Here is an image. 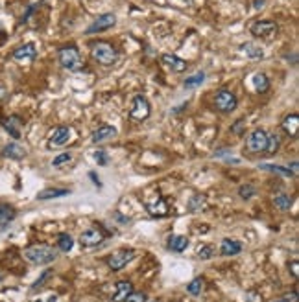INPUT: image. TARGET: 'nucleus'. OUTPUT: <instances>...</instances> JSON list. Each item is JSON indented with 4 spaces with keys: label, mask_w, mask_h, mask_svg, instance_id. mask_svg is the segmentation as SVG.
<instances>
[{
    "label": "nucleus",
    "mask_w": 299,
    "mask_h": 302,
    "mask_svg": "<svg viewBox=\"0 0 299 302\" xmlns=\"http://www.w3.org/2000/svg\"><path fill=\"white\" fill-rule=\"evenodd\" d=\"M24 258H26L30 264H35V265H46L54 262L56 256H58V252L54 247L46 243H35V245H30L24 249Z\"/></svg>",
    "instance_id": "obj_1"
},
{
    "label": "nucleus",
    "mask_w": 299,
    "mask_h": 302,
    "mask_svg": "<svg viewBox=\"0 0 299 302\" xmlns=\"http://www.w3.org/2000/svg\"><path fill=\"white\" fill-rule=\"evenodd\" d=\"M92 59L102 66H113L118 61V50L107 41H98L91 48Z\"/></svg>",
    "instance_id": "obj_2"
},
{
    "label": "nucleus",
    "mask_w": 299,
    "mask_h": 302,
    "mask_svg": "<svg viewBox=\"0 0 299 302\" xmlns=\"http://www.w3.org/2000/svg\"><path fill=\"white\" fill-rule=\"evenodd\" d=\"M58 61L61 63V66L69 72H78L81 70V66H83L81 56H79L78 48H74V46H63V48H59Z\"/></svg>",
    "instance_id": "obj_3"
},
{
    "label": "nucleus",
    "mask_w": 299,
    "mask_h": 302,
    "mask_svg": "<svg viewBox=\"0 0 299 302\" xmlns=\"http://www.w3.org/2000/svg\"><path fill=\"white\" fill-rule=\"evenodd\" d=\"M150 115H151V105H150L148 98L139 94V96L133 98L131 102V109H130V118L135 120V122H144L148 120Z\"/></svg>",
    "instance_id": "obj_4"
},
{
    "label": "nucleus",
    "mask_w": 299,
    "mask_h": 302,
    "mask_svg": "<svg viewBox=\"0 0 299 302\" xmlns=\"http://www.w3.org/2000/svg\"><path fill=\"white\" fill-rule=\"evenodd\" d=\"M133 258H135V251L133 249H118V251H115L113 254L107 256L105 264H107V267L111 271H120L130 264Z\"/></svg>",
    "instance_id": "obj_5"
},
{
    "label": "nucleus",
    "mask_w": 299,
    "mask_h": 302,
    "mask_svg": "<svg viewBox=\"0 0 299 302\" xmlns=\"http://www.w3.org/2000/svg\"><path fill=\"white\" fill-rule=\"evenodd\" d=\"M236 105H238V100H236V96H234L229 89H222L216 92L215 107L220 111V113H224V115L233 113V111L236 109Z\"/></svg>",
    "instance_id": "obj_6"
},
{
    "label": "nucleus",
    "mask_w": 299,
    "mask_h": 302,
    "mask_svg": "<svg viewBox=\"0 0 299 302\" xmlns=\"http://www.w3.org/2000/svg\"><path fill=\"white\" fill-rule=\"evenodd\" d=\"M279 32V26L275 24L273 20H255L253 24L249 26V33H253V37H259V39H272L277 35Z\"/></svg>",
    "instance_id": "obj_7"
},
{
    "label": "nucleus",
    "mask_w": 299,
    "mask_h": 302,
    "mask_svg": "<svg viewBox=\"0 0 299 302\" xmlns=\"http://www.w3.org/2000/svg\"><path fill=\"white\" fill-rule=\"evenodd\" d=\"M266 144H268V133L264 129H253L249 136H247L246 140V146L247 149L251 151V153H264V149H266Z\"/></svg>",
    "instance_id": "obj_8"
},
{
    "label": "nucleus",
    "mask_w": 299,
    "mask_h": 302,
    "mask_svg": "<svg viewBox=\"0 0 299 302\" xmlns=\"http://www.w3.org/2000/svg\"><path fill=\"white\" fill-rule=\"evenodd\" d=\"M115 24H117V17H115L113 13H104V15H100V17L85 30V35H94V33L105 32V30L113 28Z\"/></svg>",
    "instance_id": "obj_9"
},
{
    "label": "nucleus",
    "mask_w": 299,
    "mask_h": 302,
    "mask_svg": "<svg viewBox=\"0 0 299 302\" xmlns=\"http://www.w3.org/2000/svg\"><path fill=\"white\" fill-rule=\"evenodd\" d=\"M2 127L6 129V133H9V136H13L15 140H19L22 135V118L17 115H11L2 120Z\"/></svg>",
    "instance_id": "obj_10"
},
{
    "label": "nucleus",
    "mask_w": 299,
    "mask_h": 302,
    "mask_svg": "<svg viewBox=\"0 0 299 302\" xmlns=\"http://www.w3.org/2000/svg\"><path fill=\"white\" fill-rule=\"evenodd\" d=\"M71 140V129L65 127V125H61V127H56L54 129V133L50 135L48 138V148H61V146H65L67 142Z\"/></svg>",
    "instance_id": "obj_11"
},
{
    "label": "nucleus",
    "mask_w": 299,
    "mask_h": 302,
    "mask_svg": "<svg viewBox=\"0 0 299 302\" xmlns=\"http://www.w3.org/2000/svg\"><path fill=\"white\" fill-rule=\"evenodd\" d=\"M104 242V232L98 231V229H89V231H83L81 236H79V243L83 247H96Z\"/></svg>",
    "instance_id": "obj_12"
},
{
    "label": "nucleus",
    "mask_w": 299,
    "mask_h": 302,
    "mask_svg": "<svg viewBox=\"0 0 299 302\" xmlns=\"http://www.w3.org/2000/svg\"><path fill=\"white\" fill-rule=\"evenodd\" d=\"M115 136H117V129L113 127V125H102V127H98L92 131L91 140H92V144H104V142L113 140Z\"/></svg>",
    "instance_id": "obj_13"
},
{
    "label": "nucleus",
    "mask_w": 299,
    "mask_h": 302,
    "mask_svg": "<svg viewBox=\"0 0 299 302\" xmlns=\"http://www.w3.org/2000/svg\"><path fill=\"white\" fill-rule=\"evenodd\" d=\"M161 61L168 66L170 70L177 72V74H181V72H185L187 68H189V63H187L185 59L174 56V54H163V56H161Z\"/></svg>",
    "instance_id": "obj_14"
},
{
    "label": "nucleus",
    "mask_w": 299,
    "mask_h": 302,
    "mask_svg": "<svg viewBox=\"0 0 299 302\" xmlns=\"http://www.w3.org/2000/svg\"><path fill=\"white\" fill-rule=\"evenodd\" d=\"M37 56V48L33 43H26V45L19 46L17 50L13 52V59L15 61H20V63H26V61H33Z\"/></svg>",
    "instance_id": "obj_15"
},
{
    "label": "nucleus",
    "mask_w": 299,
    "mask_h": 302,
    "mask_svg": "<svg viewBox=\"0 0 299 302\" xmlns=\"http://www.w3.org/2000/svg\"><path fill=\"white\" fill-rule=\"evenodd\" d=\"M131 291H133V284H131L130 280H120V282H117V286H115V291H113V297H111V299L115 302H124Z\"/></svg>",
    "instance_id": "obj_16"
},
{
    "label": "nucleus",
    "mask_w": 299,
    "mask_h": 302,
    "mask_svg": "<svg viewBox=\"0 0 299 302\" xmlns=\"http://www.w3.org/2000/svg\"><path fill=\"white\" fill-rule=\"evenodd\" d=\"M146 210H148L150 216H153V218H164V216H168L170 208H168V203L163 199V197H159L155 203H151V205L146 206Z\"/></svg>",
    "instance_id": "obj_17"
},
{
    "label": "nucleus",
    "mask_w": 299,
    "mask_h": 302,
    "mask_svg": "<svg viewBox=\"0 0 299 302\" xmlns=\"http://www.w3.org/2000/svg\"><path fill=\"white\" fill-rule=\"evenodd\" d=\"M283 131H285L288 136H292V138H296L298 136V131H299V116L296 115V113H292V115H288L283 120Z\"/></svg>",
    "instance_id": "obj_18"
},
{
    "label": "nucleus",
    "mask_w": 299,
    "mask_h": 302,
    "mask_svg": "<svg viewBox=\"0 0 299 302\" xmlns=\"http://www.w3.org/2000/svg\"><path fill=\"white\" fill-rule=\"evenodd\" d=\"M242 251V243L240 242H236V240H222V245H220V252L222 256H234V254H238Z\"/></svg>",
    "instance_id": "obj_19"
},
{
    "label": "nucleus",
    "mask_w": 299,
    "mask_h": 302,
    "mask_svg": "<svg viewBox=\"0 0 299 302\" xmlns=\"http://www.w3.org/2000/svg\"><path fill=\"white\" fill-rule=\"evenodd\" d=\"M69 193H71V190H67V188H46V190L39 192L37 199L39 201L56 199V197H65V195H69Z\"/></svg>",
    "instance_id": "obj_20"
},
{
    "label": "nucleus",
    "mask_w": 299,
    "mask_h": 302,
    "mask_svg": "<svg viewBox=\"0 0 299 302\" xmlns=\"http://www.w3.org/2000/svg\"><path fill=\"white\" fill-rule=\"evenodd\" d=\"M4 157H9V159H15V161H19V159H22L24 155H26V149L22 148V146H19V144H7V146H4Z\"/></svg>",
    "instance_id": "obj_21"
},
{
    "label": "nucleus",
    "mask_w": 299,
    "mask_h": 302,
    "mask_svg": "<svg viewBox=\"0 0 299 302\" xmlns=\"http://www.w3.org/2000/svg\"><path fill=\"white\" fill-rule=\"evenodd\" d=\"M253 87L260 94H264V92L270 90V79H268V76L264 72H257L253 76Z\"/></svg>",
    "instance_id": "obj_22"
},
{
    "label": "nucleus",
    "mask_w": 299,
    "mask_h": 302,
    "mask_svg": "<svg viewBox=\"0 0 299 302\" xmlns=\"http://www.w3.org/2000/svg\"><path fill=\"white\" fill-rule=\"evenodd\" d=\"M168 247L174 252H183L189 247V238L187 236H170Z\"/></svg>",
    "instance_id": "obj_23"
},
{
    "label": "nucleus",
    "mask_w": 299,
    "mask_h": 302,
    "mask_svg": "<svg viewBox=\"0 0 299 302\" xmlns=\"http://www.w3.org/2000/svg\"><path fill=\"white\" fill-rule=\"evenodd\" d=\"M273 205L277 206L281 212H288L292 208V197L288 193H279L273 197Z\"/></svg>",
    "instance_id": "obj_24"
},
{
    "label": "nucleus",
    "mask_w": 299,
    "mask_h": 302,
    "mask_svg": "<svg viewBox=\"0 0 299 302\" xmlns=\"http://www.w3.org/2000/svg\"><path fill=\"white\" fill-rule=\"evenodd\" d=\"M279 146H281V138L277 133H268V144H266V149H264V153L268 157H272L279 151Z\"/></svg>",
    "instance_id": "obj_25"
},
{
    "label": "nucleus",
    "mask_w": 299,
    "mask_h": 302,
    "mask_svg": "<svg viewBox=\"0 0 299 302\" xmlns=\"http://www.w3.org/2000/svg\"><path fill=\"white\" fill-rule=\"evenodd\" d=\"M207 208V199H205V195H192L189 201V210L190 212H202Z\"/></svg>",
    "instance_id": "obj_26"
},
{
    "label": "nucleus",
    "mask_w": 299,
    "mask_h": 302,
    "mask_svg": "<svg viewBox=\"0 0 299 302\" xmlns=\"http://www.w3.org/2000/svg\"><path fill=\"white\" fill-rule=\"evenodd\" d=\"M15 216H17V212L11 205H0V225L2 227L7 225L9 221H13Z\"/></svg>",
    "instance_id": "obj_27"
},
{
    "label": "nucleus",
    "mask_w": 299,
    "mask_h": 302,
    "mask_svg": "<svg viewBox=\"0 0 299 302\" xmlns=\"http://www.w3.org/2000/svg\"><path fill=\"white\" fill-rule=\"evenodd\" d=\"M240 48H242V52L246 54L247 58H251V59H260L262 56H264L262 48H260V46H257L255 43H244Z\"/></svg>",
    "instance_id": "obj_28"
},
{
    "label": "nucleus",
    "mask_w": 299,
    "mask_h": 302,
    "mask_svg": "<svg viewBox=\"0 0 299 302\" xmlns=\"http://www.w3.org/2000/svg\"><path fill=\"white\" fill-rule=\"evenodd\" d=\"M58 245H59V249L63 252H69L74 247V240H72L71 234H67V232H61L58 236Z\"/></svg>",
    "instance_id": "obj_29"
},
{
    "label": "nucleus",
    "mask_w": 299,
    "mask_h": 302,
    "mask_svg": "<svg viewBox=\"0 0 299 302\" xmlns=\"http://www.w3.org/2000/svg\"><path fill=\"white\" fill-rule=\"evenodd\" d=\"M203 81H205V72H196V74H192L190 77L185 79V87L187 89H196V87L203 85Z\"/></svg>",
    "instance_id": "obj_30"
},
{
    "label": "nucleus",
    "mask_w": 299,
    "mask_h": 302,
    "mask_svg": "<svg viewBox=\"0 0 299 302\" xmlns=\"http://www.w3.org/2000/svg\"><path fill=\"white\" fill-rule=\"evenodd\" d=\"M259 168L266 170V172H272V174L283 175V177H294L292 172H290L288 168H283V166H275V164H260Z\"/></svg>",
    "instance_id": "obj_31"
},
{
    "label": "nucleus",
    "mask_w": 299,
    "mask_h": 302,
    "mask_svg": "<svg viewBox=\"0 0 299 302\" xmlns=\"http://www.w3.org/2000/svg\"><path fill=\"white\" fill-rule=\"evenodd\" d=\"M202 290H203V278H194V280L187 286V291H189L190 295H200Z\"/></svg>",
    "instance_id": "obj_32"
},
{
    "label": "nucleus",
    "mask_w": 299,
    "mask_h": 302,
    "mask_svg": "<svg viewBox=\"0 0 299 302\" xmlns=\"http://www.w3.org/2000/svg\"><path fill=\"white\" fill-rule=\"evenodd\" d=\"M231 133L236 136L246 135V120H244V118H238V120L231 125Z\"/></svg>",
    "instance_id": "obj_33"
},
{
    "label": "nucleus",
    "mask_w": 299,
    "mask_h": 302,
    "mask_svg": "<svg viewBox=\"0 0 299 302\" xmlns=\"http://www.w3.org/2000/svg\"><path fill=\"white\" fill-rule=\"evenodd\" d=\"M238 193H240L242 199H249V197H253L255 193H257V188H255L253 184H242V186L238 188Z\"/></svg>",
    "instance_id": "obj_34"
},
{
    "label": "nucleus",
    "mask_w": 299,
    "mask_h": 302,
    "mask_svg": "<svg viewBox=\"0 0 299 302\" xmlns=\"http://www.w3.org/2000/svg\"><path fill=\"white\" fill-rule=\"evenodd\" d=\"M213 254H215V247L213 245H202L198 249V258L200 260H209V258H213Z\"/></svg>",
    "instance_id": "obj_35"
},
{
    "label": "nucleus",
    "mask_w": 299,
    "mask_h": 302,
    "mask_svg": "<svg viewBox=\"0 0 299 302\" xmlns=\"http://www.w3.org/2000/svg\"><path fill=\"white\" fill-rule=\"evenodd\" d=\"M50 277H52V271H50V269H46L45 273L41 275V278H37V282H35V284H33V286H32V291L41 290V288L45 286V280H46V278H50Z\"/></svg>",
    "instance_id": "obj_36"
},
{
    "label": "nucleus",
    "mask_w": 299,
    "mask_h": 302,
    "mask_svg": "<svg viewBox=\"0 0 299 302\" xmlns=\"http://www.w3.org/2000/svg\"><path fill=\"white\" fill-rule=\"evenodd\" d=\"M124 302H146V295L144 293H137V291H131L128 299Z\"/></svg>",
    "instance_id": "obj_37"
},
{
    "label": "nucleus",
    "mask_w": 299,
    "mask_h": 302,
    "mask_svg": "<svg viewBox=\"0 0 299 302\" xmlns=\"http://www.w3.org/2000/svg\"><path fill=\"white\" fill-rule=\"evenodd\" d=\"M71 159H72L71 153H61V155H58V157H56V159L52 161V166H61V164L69 162Z\"/></svg>",
    "instance_id": "obj_38"
},
{
    "label": "nucleus",
    "mask_w": 299,
    "mask_h": 302,
    "mask_svg": "<svg viewBox=\"0 0 299 302\" xmlns=\"http://www.w3.org/2000/svg\"><path fill=\"white\" fill-rule=\"evenodd\" d=\"M94 159H96V162L100 166H105V164H107V155H105V151H96Z\"/></svg>",
    "instance_id": "obj_39"
},
{
    "label": "nucleus",
    "mask_w": 299,
    "mask_h": 302,
    "mask_svg": "<svg viewBox=\"0 0 299 302\" xmlns=\"http://www.w3.org/2000/svg\"><path fill=\"white\" fill-rule=\"evenodd\" d=\"M283 299H285V302H299L298 293H296V291H292V293H286Z\"/></svg>",
    "instance_id": "obj_40"
},
{
    "label": "nucleus",
    "mask_w": 299,
    "mask_h": 302,
    "mask_svg": "<svg viewBox=\"0 0 299 302\" xmlns=\"http://www.w3.org/2000/svg\"><path fill=\"white\" fill-rule=\"evenodd\" d=\"M290 267V271H292V277L294 278H298V267H299V264H298V260H294L292 264L288 265Z\"/></svg>",
    "instance_id": "obj_41"
},
{
    "label": "nucleus",
    "mask_w": 299,
    "mask_h": 302,
    "mask_svg": "<svg viewBox=\"0 0 299 302\" xmlns=\"http://www.w3.org/2000/svg\"><path fill=\"white\" fill-rule=\"evenodd\" d=\"M290 172H292V175H298V161H294L292 164H290V168H288Z\"/></svg>",
    "instance_id": "obj_42"
},
{
    "label": "nucleus",
    "mask_w": 299,
    "mask_h": 302,
    "mask_svg": "<svg viewBox=\"0 0 299 302\" xmlns=\"http://www.w3.org/2000/svg\"><path fill=\"white\" fill-rule=\"evenodd\" d=\"M264 6V0H255V9H260Z\"/></svg>",
    "instance_id": "obj_43"
},
{
    "label": "nucleus",
    "mask_w": 299,
    "mask_h": 302,
    "mask_svg": "<svg viewBox=\"0 0 299 302\" xmlns=\"http://www.w3.org/2000/svg\"><path fill=\"white\" fill-rule=\"evenodd\" d=\"M89 175H91V179H92V182H94V184H96V186H102V184H100V181H98V179H96V175L92 174V172H91V174H89Z\"/></svg>",
    "instance_id": "obj_44"
},
{
    "label": "nucleus",
    "mask_w": 299,
    "mask_h": 302,
    "mask_svg": "<svg viewBox=\"0 0 299 302\" xmlns=\"http://www.w3.org/2000/svg\"><path fill=\"white\" fill-rule=\"evenodd\" d=\"M270 302H285V299H272Z\"/></svg>",
    "instance_id": "obj_45"
},
{
    "label": "nucleus",
    "mask_w": 299,
    "mask_h": 302,
    "mask_svg": "<svg viewBox=\"0 0 299 302\" xmlns=\"http://www.w3.org/2000/svg\"><path fill=\"white\" fill-rule=\"evenodd\" d=\"M46 302H56V297H48V301Z\"/></svg>",
    "instance_id": "obj_46"
},
{
    "label": "nucleus",
    "mask_w": 299,
    "mask_h": 302,
    "mask_svg": "<svg viewBox=\"0 0 299 302\" xmlns=\"http://www.w3.org/2000/svg\"><path fill=\"white\" fill-rule=\"evenodd\" d=\"M146 302H159L157 299H146Z\"/></svg>",
    "instance_id": "obj_47"
},
{
    "label": "nucleus",
    "mask_w": 299,
    "mask_h": 302,
    "mask_svg": "<svg viewBox=\"0 0 299 302\" xmlns=\"http://www.w3.org/2000/svg\"><path fill=\"white\" fill-rule=\"evenodd\" d=\"M0 278H2V277H0Z\"/></svg>",
    "instance_id": "obj_48"
}]
</instances>
